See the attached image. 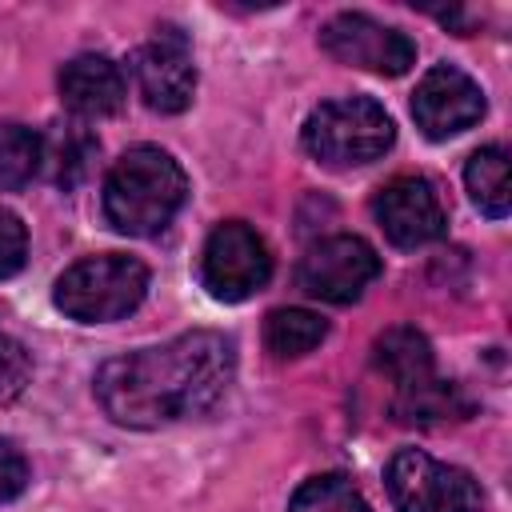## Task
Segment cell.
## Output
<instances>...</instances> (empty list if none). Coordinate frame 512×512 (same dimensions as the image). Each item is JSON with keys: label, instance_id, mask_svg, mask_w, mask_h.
Wrapping results in <instances>:
<instances>
[{"label": "cell", "instance_id": "obj_1", "mask_svg": "<svg viewBox=\"0 0 512 512\" xmlns=\"http://www.w3.org/2000/svg\"><path fill=\"white\" fill-rule=\"evenodd\" d=\"M232 380V340L224 332L196 328L104 360L96 372V400L124 428H164L216 408Z\"/></svg>", "mask_w": 512, "mask_h": 512}, {"label": "cell", "instance_id": "obj_2", "mask_svg": "<svg viewBox=\"0 0 512 512\" xmlns=\"http://www.w3.org/2000/svg\"><path fill=\"white\" fill-rule=\"evenodd\" d=\"M188 200L184 168L156 144L128 148L104 176V216L124 236H156Z\"/></svg>", "mask_w": 512, "mask_h": 512}, {"label": "cell", "instance_id": "obj_3", "mask_svg": "<svg viewBox=\"0 0 512 512\" xmlns=\"http://www.w3.org/2000/svg\"><path fill=\"white\" fill-rule=\"evenodd\" d=\"M396 140V124L372 96H336L308 112L304 148L328 168H356L380 160Z\"/></svg>", "mask_w": 512, "mask_h": 512}, {"label": "cell", "instance_id": "obj_4", "mask_svg": "<svg viewBox=\"0 0 512 512\" xmlns=\"http://www.w3.org/2000/svg\"><path fill=\"white\" fill-rule=\"evenodd\" d=\"M148 292V268L136 256L124 252H104V256H84L72 268L60 272L56 280V308L80 324H108L140 308Z\"/></svg>", "mask_w": 512, "mask_h": 512}, {"label": "cell", "instance_id": "obj_5", "mask_svg": "<svg viewBox=\"0 0 512 512\" xmlns=\"http://www.w3.org/2000/svg\"><path fill=\"white\" fill-rule=\"evenodd\" d=\"M384 484L400 512H480L484 500L472 472L420 448H400L384 468Z\"/></svg>", "mask_w": 512, "mask_h": 512}, {"label": "cell", "instance_id": "obj_6", "mask_svg": "<svg viewBox=\"0 0 512 512\" xmlns=\"http://www.w3.org/2000/svg\"><path fill=\"white\" fill-rule=\"evenodd\" d=\"M272 280V252L264 236L244 220H224L208 232L200 252V284L224 304L256 296Z\"/></svg>", "mask_w": 512, "mask_h": 512}, {"label": "cell", "instance_id": "obj_7", "mask_svg": "<svg viewBox=\"0 0 512 512\" xmlns=\"http://www.w3.org/2000/svg\"><path fill=\"white\" fill-rule=\"evenodd\" d=\"M380 276V256L368 240L360 236H324L316 240L296 268V284L300 292H308L312 300L324 304H352L364 296V288Z\"/></svg>", "mask_w": 512, "mask_h": 512}, {"label": "cell", "instance_id": "obj_8", "mask_svg": "<svg viewBox=\"0 0 512 512\" xmlns=\"http://www.w3.org/2000/svg\"><path fill=\"white\" fill-rule=\"evenodd\" d=\"M320 48L332 60L376 76H404L416 64V44L400 28H388L364 12H336L320 28Z\"/></svg>", "mask_w": 512, "mask_h": 512}, {"label": "cell", "instance_id": "obj_9", "mask_svg": "<svg viewBox=\"0 0 512 512\" xmlns=\"http://www.w3.org/2000/svg\"><path fill=\"white\" fill-rule=\"evenodd\" d=\"M132 76L152 112H168V116L184 112L196 92V64L188 36L172 24L156 28V36L132 52Z\"/></svg>", "mask_w": 512, "mask_h": 512}, {"label": "cell", "instance_id": "obj_10", "mask_svg": "<svg viewBox=\"0 0 512 512\" xmlns=\"http://www.w3.org/2000/svg\"><path fill=\"white\" fill-rule=\"evenodd\" d=\"M484 116L480 84L456 64H436L412 92V120L428 140H448Z\"/></svg>", "mask_w": 512, "mask_h": 512}, {"label": "cell", "instance_id": "obj_11", "mask_svg": "<svg viewBox=\"0 0 512 512\" xmlns=\"http://www.w3.org/2000/svg\"><path fill=\"white\" fill-rule=\"evenodd\" d=\"M372 216H376V224L384 228V236L396 248H424V244L440 240L444 224H448L440 192L424 176L388 180L372 200Z\"/></svg>", "mask_w": 512, "mask_h": 512}, {"label": "cell", "instance_id": "obj_12", "mask_svg": "<svg viewBox=\"0 0 512 512\" xmlns=\"http://www.w3.org/2000/svg\"><path fill=\"white\" fill-rule=\"evenodd\" d=\"M124 96H128V80L112 56L84 52L60 68V100L68 112H76L84 120H100V116L120 112Z\"/></svg>", "mask_w": 512, "mask_h": 512}, {"label": "cell", "instance_id": "obj_13", "mask_svg": "<svg viewBox=\"0 0 512 512\" xmlns=\"http://www.w3.org/2000/svg\"><path fill=\"white\" fill-rule=\"evenodd\" d=\"M372 360L396 384V392L416 388V384H424V380L436 376L432 372V344H428V336L416 332V328H408V324H396L384 336H376Z\"/></svg>", "mask_w": 512, "mask_h": 512}, {"label": "cell", "instance_id": "obj_14", "mask_svg": "<svg viewBox=\"0 0 512 512\" xmlns=\"http://www.w3.org/2000/svg\"><path fill=\"white\" fill-rule=\"evenodd\" d=\"M92 160H96V136L80 124H56L48 136H40V164L60 188H76L88 176Z\"/></svg>", "mask_w": 512, "mask_h": 512}, {"label": "cell", "instance_id": "obj_15", "mask_svg": "<svg viewBox=\"0 0 512 512\" xmlns=\"http://www.w3.org/2000/svg\"><path fill=\"white\" fill-rule=\"evenodd\" d=\"M464 184H468L472 204L484 216H492V220L508 216L512 192H508V156H504V148H496V144L476 148L468 156V164H464Z\"/></svg>", "mask_w": 512, "mask_h": 512}, {"label": "cell", "instance_id": "obj_16", "mask_svg": "<svg viewBox=\"0 0 512 512\" xmlns=\"http://www.w3.org/2000/svg\"><path fill=\"white\" fill-rule=\"evenodd\" d=\"M324 336H328V324L308 308H276L264 320V348L276 360L308 356Z\"/></svg>", "mask_w": 512, "mask_h": 512}, {"label": "cell", "instance_id": "obj_17", "mask_svg": "<svg viewBox=\"0 0 512 512\" xmlns=\"http://www.w3.org/2000/svg\"><path fill=\"white\" fill-rule=\"evenodd\" d=\"M392 412L404 420V424H432V420H460L468 412V400L460 396L456 384H444V380H424L416 388H404L392 404Z\"/></svg>", "mask_w": 512, "mask_h": 512}, {"label": "cell", "instance_id": "obj_18", "mask_svg": "<svg viewBox=\"0 0 512 512\" xmlns=\"http://www.w3.org/2000/svg\"><path fill=\"white\" fill-rule=\"evenodd\" d=\"M40 172V136L16 120L0 124V192L24 188Z\"/></svg>", "mask_w": 512, "mask_h": 512}, {"label": "cell", "instance_id": "obj_19", "mask_svg": "<svg viewBox=\"0 0 512 512\" xmlns=\"http://www.w3.org/2000/svg\"><path fill=\"white\" fill-rule=\"evenodd\" d=\"M288 512H368V500L360 496V488L348 476L328 472V476L304 480L292 492Z\"/></svg>", "mask_w": 512, "mask_h": 512}, {"label": "cell", "instance_id": "obj_20", "mask_svg": "<svg viewBox=\"0 0 512 512\" xmlns=\"http://www.w3.org/2000/svg\"><path fill=\"white\" fill-rule=\"evenodd\" d=\"M28 376H32L28 348L16 336L0 332V400H16L24 392V384H28Z\"/></svg>", "mask_w": 512, "mask_h": 512}, {"label": "cell", "instance_id": "obj_21", "mask_svg": "<svg viewBox=\"0 0 512 512\" xmlns=\"http://www.w3.org/2000/svg\"><path fill=\"white\" fill-rule=\"evenodd\" d=\"M24 260H28V232L16 212L0 208V280L16 276L24 268Z\"/></svg>", "mask_w": 512, "mask_h": 512}, {"label": "cell", "instance_id": "obj_22", "mask_svg": "<svg viewBox=\"0 0 512 512\" xmlns=\"http://www.w3.org/2000/svg\"><path fill=\"white\" fill-rule=\"evenodd\" d=\"M28 488V460L12 440H0V504L16 500Z\"/></svg>", "mask_w": 512, "mask_h": 512}]
</instances>
